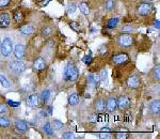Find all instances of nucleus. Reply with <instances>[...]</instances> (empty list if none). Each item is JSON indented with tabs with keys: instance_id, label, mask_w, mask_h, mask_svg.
Segmentation results:
<instances>
[{
	"instance_id": "nucleus-1",
	"label": "nucleus",
	"mask_w": 160,
	"mask_h": 139,
	"mask_svg": "<svg viewBox=\"0 0 160 139\" xmlns=\"http://www.w3.org/2000/svg\"><path fill=\"white\" fill-rule=\"evenodd\" d=\"M79 77V70L74 63L69 62L64 68V79L66 81H76Z\"/></svg>"
},
{
	"instance_id": "nucleus-2",
	"label": "nucleus",
	"mask_w": 160,
	"mask_h": 139,
	"mask_svg": "<svg viewBox=\"0 0 160 139\" xmlns=\"http://www.w3.org/2000/svg\"><path fill=\"white\" fill-rule=\"evenodd\" d=\"M118 45L122 48H129L133 44V37L130 33H122L117 39Z\"/></svg>"
},
{
	"instance_id": "nucleus-3",
	"label": "nucleus",
	"mask_w": 160,
	"mask_h": 139,
	"mask_svg": "<svg viewBox=\"0 0 160 139\" xmlns=\"http://www.w3.org/2000/svg\"><path fill=\"white\" fill-rule=\"evenodd\" d=\"M0 53L3 57H10L13 53V43L10 38H4L2 40V43L0 45Z\"/></svg>"
},
{
	"instance_id": "nucleus-4",
	"label": "nucleus",
	"mask_w": 160,
	"mask_h": 139,
	"mask_svg": "<svg viewBox=\"0 0 160 139\" xmlns=\"http://www.w3.org/2000/svg\"><path fill=\"white\" fill-rule=\"evenodd\" d=\"M153 12V4L149 2H142L137 6V13L140 16H148Z\"/></svg>"
},
{
	"instance_id": "nucleus-5",
	"label": "nucleus",
	"mask_w": 160,
	"mask_h": 139,
	"mask_svg": "<svg viewBox=\"0 0 160 139\" xmlns=\"http://www.w3.org/2000/svg\"><path fill=\"white\" fill-rule=\"evenodd\" d=\"M8 66H9L10 71L13 72L14 74H22L26 70V64L22 60L11 61V62L8 64Z\"/></svg>"
},
{
	"instance_id": "nucleus-6",
	"label": "nucleus",
	"mask_w": 160,
	"mask_h": 139,
	"mask_svg": "<svg viewBox=\"0 0 160 139\" xmlns=\"http://www.w3.org/2000/svg\"><path fill=\"white\" fill-rule=\"evenodd\" d=\"M111 61H112V63L115 64V65H122V64H125L126 62L129 61V56L125 53H120L113 56V57L111 58Z\"/></svg>"
},
{
	"instance_id": "nucleus-7",
	"label": "nucleus",
	"mask_w": 160,
	"mask_h": 139,
	"mask_svg": "<svg viewBox=\"0 0 160 139\" xmlns=\"http://www.w3.org/2000/svg\"><path fill=\"white\" fill-rule=\"evenodd\" d=\"M117 106L120 110L128 109L130 106V99L127 95H121L117 99Z\"/></svg>"
},
{
	"instance_id": "nucleus-8",
	"label": "nucleus",
	"mask_w": 160,
	"mask_h": 139,
	"mask_svg": "<svg viewBox=\"0 0 160 139\" xmlns=\"http://www.w3.org/2000/svg\"><path fill=\"white\" fill-rule=\"evenodd\" d=\"M126 84H127V87L130 89H137L139 88V86H140L141 84V79H140V76L137 75V74H133V75L129 76L127 78V81H126Z\"/></svg>"
},
{
	"instance_id": "nucleus-9",
	"label": "nucleus",
	"mask_w": 160,
	"mask_h": 139,
	"mask_svg": "<svg viewBox=\"0 0 160 139\" xmlns=\"http://www.w3.org/2000/svg\"><path fill=\"white\" fill-rule=\"evenodd\" d=\"M11 25V15L8 12H2L0 14V28L6 29Z\"/></svg>"
},
{
	"instance_id": "nucleus-10",
	"label": "nucleus",
	"mask_w": 160,
	"mask_h": 139,
	"mask_svg": "<svg viewBox=\"0 0 160 139\" xmlns=\"http://www.w3.org/2000/svg\"><path fill=\"white\" fill-rule=\"evenodd\" d=\"M13 53L17 60H22L26 56V47L22 44H17L13 48Z\"/></svg>"
},
{
	"instance_id": "nucleus-11",
	"label": "nucleus",
	"mask_w": 160,
	"mask_h": 139,
	"mask_svg": "<svg viewBox=\"0 0 160 139\" xmlns=\"http://www.w3.org/2000/svg\"><path fill=\"white\" fill-rule=\"evenodd\" d=\"M93 106H94V110L97 114H102L106 110V101L102 99H97V100H95Z\"/></svg>"
},
{
	"instance_id": "nucleus-12",
	"label": "nucleus",
	"mask_w": 160,
	"mask_h": 139,
	"mask_svg": "<svg viewBox=\"0 0 160 139\" xmlns=\"http://www.w3.org/2000/svg\"><path fill=\"white\" fill-rule=\"evenodd\" d=\"M14 127L18 133H26L28 131V124L24 120H19V119L15 120Z\"/></svg>"
},
{
	"instance_id": "nucleus-13",
	"label": "nucleus",
	"mask_w": 160,
	"mask_h": 139,
	"mask_svg": "<svg viewBox=\"0 0 160 139\" xmlns=\"http://www.w3.org/2000/svg\"><path fill=\"white\" fill-rule=\"evenodd\" d=\"M32 66H33V70H35V71H42V70L46 68V62L42 57H38L33 61Z\"/></svg>"
},
{
	"instance_id": "nucleus-14",
	"label": "nucleus",
	"mask_w": 160,
	"mask_h": 139,
	"mask_svg": "<svg viewBox=\"0 0 160 139\" xmlns=\"http://www.w3.org/2000/svg\"><path fill=\"white\" fill-rule=\"evenodd\" d=\"M35 29L31 24H25V25H22L19 27V32L24 35H30L32 33H34Z\"/></svg>"
},
{
	"instance_id": "nucleus-15",
	"label": "nucleus",
	"mask_w": 160,
	"mask_h": 139,
	"mask_svg": "<svg viewBox=\"0 0 160 139\" xmlns=\"http://www.w3.org/2000/svg\"><path fill=\"white\" fill-rule=\"evenodd\" d=\"M88 85H89L91 88H95L100 81L99 75H93V74H88Z\"/></svg>"
},
{
	"instance_id": "nucleus-16",
	"label": "nucleus",
	"mask_w": 160,
	"mask_h": 139,
	"mask_svg": "<svg viewBox=\"0 0 160 139\" xmlns=\"http://www.w3.org/2000/svg\"><path fill=\"white\" fill-rule=\"evenodd\" d=\"M117 99H114V97H109V99L106 101V110H108V111L110 112H113L117 110Z\"/></svg>"
},
{
	"instance_id": "nucleus-17",
	"label": "nucleus",
	"mask_w": 160,
	"mask_h": 139,
	"mask_svg": "<svg viewBox=\"0 0 160 139\" xmlns=\"http://www.w3.org/2000/svg\"><path fill=\"white\" fill-rule=\"evenodd\" d=\"M27 104L30 107H37L40 105V96L38 94H31L27 99Z\"/></svg>"
},
{
	"instance_id": "nucleus-18",
	"label": "nucleus",
	"mask_w": 160,
	"mask_h": 139,
	"mask_svg": "<svg viewBox=\"0 0 160 139\" xmlns=\"http://www.w3.org/2000/svg\"><path fill=\"white\" fill-rule=\"evenodd\" d=\"M149 111L152 115H158L160 112V102L159 100H154L153 102L149 104Z\"/></svg>"
},
{
	"instance_id": "nucleus-19",
	"label": "nucleus",
	"mask_w": 160,
	"mask_h": 139,
	"mask_svg": "<svg viewBox=\"0 0 160 139\" xmlns=\"http://www.w3.org/2000/svg\"><path fill=\"white\" fill-rule=\"evenodd\" d=\"M13 19L15 20L16 24H22V20H24V13H22V10H15L13 12Z\"/></svg>"
},
{
	"instance_id": "nucleus-20",
	"label": "nucleus",
	"mask_w": 160,
	"mask_h": 139,
	"mask_svg": "<svg viewBox=\"0 0 160 139\" xmlns=\"http://www.w3.org/2000/svg\"><path fill=\"white\" fill-rule=\"evenodd\" d=\"M118 24H120V19L118 17H113V18H111L107 22V28L113 29V28H117Z\"/></svg>"
},
{
	"instance_id": "nucleus-21",
	"label": "nucleus",
	"mask_w": 160,
	"mask_h": 139,
	"mask_svg": "<svg viewBox=\"0 0 160 139\" xmlns=\"http://www.w3.org/2000/svg\"><path fill=\"white\" fill-rule=\"evenodd\" d=\"M79 103V96L77 93H73L68 96V104L72 105V106H75Z\"/></svg>"
},
{
	"instance_id": "nucleus-22",
	"label": "nucleus",
	"mask_w": 160,
	"mask_h": 139,
	"mask_svg": "<svg viewBox=\"0 0 160 139\" xmlns=\"http://www.w3.org/2000/svg\"><path fill=\"white\" fill-rule=\"evenodd\" d=\"M78 8L79 10L83 13L84 15H89L90 13V8H89V4L87 3V2H80L78 4Z\"/></svg>"
},
{
	"instance_id": "nucleus-23",
	"label": "nucleus",
	"mask_w": 160,
	"mask_h": 139,
	"mask_svg": "<svg viewBox=\"0 0 160 139\" xmlns=\"http://www.w3.org/2000/svg\"><path fill=\"white\" fill-rule=\"evenodd\" d=\"M11 125V121L10 119H8L7 117H3V116H0V127L2 128H7Z\"/></svg>"
},
{
	"instance_id": "nucleus-24",
	"label": "nucleus",
	"mask_w": 160,
	"mask_h": 139,
	"mask_svg": "<svg viewBox=\"0 0 160 139\" xmlns=\"http://www.w3.org/2000/svg\"><path fill=\"white\" fill-rule=\"evenodd\" d=\"M50 125H51V127H52V130H55V131H59V130H61L62 127H64L63 122H61V121H59V120H53Z\"/></svg>"
},
{
	"instance_id": "nucleus-25",
	"label": "nucleus",
	"mask_w": 160,
	"mask_h": 139,
	"mask_svg": "<svg viewBox=\"0 0 160 139\" xmlns=\"http://www.w3.org/2000/svg\"><path fill=\"white\" fill-rule=\"evenodd\" d=\"M114 6H115V1L114 0H106L105 1V9L106 11L110 12L114 9Z\"/></svg>"
},
{
	"instance_id": "nucleus-26",
	"label": "nucleus",
	"mask_w": 160,
	"mask_h": 139,
	"mask_svg": "<svg viewBox=\"0 0 160 139\" xmlns=\"http://www.w3.org/2000/svg\"><path fill=\"white\" fill-rule=\"evenodd\" d=\"M52 33V28L49 27V26H46V27H44L42 30H41V34L43 35V37L47 38L49 37V35Z\"/></svg>"
},
{
	"instance_id": "nucleus-27",
	"label": "nucleus",
	"mask_w": 160,
	"mask_h": 139,
	"mask_svg": "<svg viewBox=\"0 0 160 139\" xmlns=\"http://www.w3.org/2000/svg\"><path fill=\"white\" fill-rule=\"evenodd\" d=\"M0 85H1L3 88H10V86H11L10 81L8 80L6 78V76H3V75H0Z\"/></svg>"
},
{
	"instance_id": "nucleus-28",
	"label": "nucleus",
	"mask_w": 160,
	"mask_h": 139,
	"mask_svg": "<svg viewBox=\"0 0 160 139\" xmlns=\"http://www.w3.org/2000/svg\"><path fill=\"white\" fill-rule=\"evenodd\" d=\"M41 97H42V101L44 103H46L49 100V97H50V91L48 89H46V90H44V91L42 92V95H41Z\"/></svg>"
},
{
	"instance_id": "nucleus-29",
	"label": "nucleus",
	"mask_w": 160,
	"mask_h": 139,
	"mask_svg": "<svg viewBox=\"0 0 160 139\" xmlns=\"http://www.w3.org/2000/svg\"><path fill=\"white\" fill-rule=\"evenodd\" d=\"M11 2H12V0H0V11L7 9V8L11 4Z\"/></svg>"
},
{
	"instance_id": "nucleus-30",
	"label": "nucleus",
	"mask_w": 160,
	"mask_h": 139,
	"mask_svg": "<svg viewBox=\"0 0 160 139\" xmlns=\"http://www.w3.org/2000/svg\"><path fill=\"white\" fill-rule=\"evenodd\" d=\"M43 130H44V132L47 134V135H49V136L51 135V134H52V127H51V125H50L49 122L45 123V125H44Z\"/></svg>"
},
{
	"instance_id": "nucleus-31",
	"label": "nucleus",
	"mask_w": 160,
	"mask_h": 139,
	"mask_svg": "<svg viewBox=\"0 0 160 139\" xmlns=\"http://www.w3.org/2000/svg\"><path fill=\"white\" fill-rule=\"evenodd\" d=\"M153 76H154L155 80H159V78H160V68L159 66H156V68L153 70Z\"/></svg>"
},
{
	"instance_id": "nucleus-32",
	"label": "nucleus",
	"mask_w": 160,
	"mask_h": 139,
	"mask_svg": "<svg viewBox=\"0 0 160 139\" xmlns=\"http://www.w3.org/2000/svg\"><path fill=\"white\" fill-rule=\"evenodd\" d=\"M69 27L72 28V29L74 30V31L76 32H80V27H79V24L76 22H71L69 23Z\"/></svg>"
},
{
	"instance_id": "nucleus-33",
	"label": "nucleus",
	"mask_w": 160,
	"mask_h": 139,
	"mask_svg": "<svg viewBox=\"0 0 160 139\" xmlns=\"http://www.w3.org/2000/svg\"><path fill=\"white\" fill-rule=\"evenodd\" d=\"M8 111H9V107H8L7 105L2 104V103H0V116L7 114Z\"/></svg>"
},
{
	"instance_id": "nucleus-34",
	"label": "nucleus",
	"mask_w": 160,
	"mask_h": 139,
	"mask_svg": "<svg viewBox=\"0 0 160 139\" xmlns=\"http://www.w3.org/2000/svg\"><path fill=\"white\" fill-rule=\"evenodd\" d=\"M99 77H100V80L104 81V82H107V70H102L99 74Z\"/></svg>"
},
{
	"instance_id": "nucleus-35",
	"label": "nucleus",
	"mask_w": 160,
	"mask_h": 139,
	"mask_svg": "<svg viewBox=\"0 0 160 139\" xmlns=\"http://www.w3.org/2000/svg\"><path fill=\"white\" fill-rule=\"evenodd\" d=\"M108 53V46L107 45H102L99 48V54L102 56H105Z\"/></svg>"
},
{
	"instance_id": "nucleus-36",
	"label": "nucleus",
	"mask_w": 160,
	"mask_h": 139,
	"mask_svg": "<svg viewBox=\"0 0 160 139\" xmlns=\"http://www.w3.org/2000/svg\"><path fill=\"white\" fill-rule=\"evenodd\" d=\"M115 135H117V138H127L129 134L128 132H118Z\"/></svg>"
},
{
	"instance_id": "nucleus-37",
	"label": "nucleus",
	"mask_w": 160,
	"mask_h": 139,
	"mask_svg": "<svg viewBox=\"0 0 160 139\" xmlns=\"http://www.w3.org/2000/svg\"><path fill=\"white\" fill-rule=\"evenodd\" d=\"M76 11V4L75 3H69L68 6V13H74Z\"/></svg>"
},
{
	"instance_id": "nucleus-38",
	"label": "nucleus",
	"mask_w": 160,
	"mask_h": 139,
	"mask_svg": "<svg viewBox=\"0 0 160 139\" xmlns=\"http://www.w3.org/2000/svg\"><path fill=\"white\" fill-rule=\"evenodd\" d=\"M83 60V62L87 64V65H90V64L92 63V57L91 56H84V58L82 59Z\"/></svg>"
},
{
	"instance_id": "nucleus-39",
	"label": "nucleus",
	"mask_w": 160,
	"mask_h": 139,
	"mask_svg": "<svg viewBox=\"0 0 160 139\" xmlns=\"http://www.w3.org/2000/svg\"><path fill=\"white\" fill-rule=\"evenodd\" d=\"M131 31H132V27L129 26V25L125 26V27L122 29V32H124V33H130Z\"/></svg>"
},
{
	"instance_id": "nucleus-40",
	"label": "nucleus",
	"mask_w": 160,
	"mask_h": 139,
	"mask_svg": "<svg viewBox=\"0 0 160 139\" xmlns=\"http://www.w3.org/2000/svg\"><path fill=\"white\" fill-rule=\"evenodd\" d=\"M62 137L65 138V139H71V138H74V134L72 132H65L62 135Z\"/></svg>"
},
{
	"instance_id": "nucleus-41",
	"label": "nucleus",
	"mask_w": 160,
	"mask_h": 139,
	"mask_svg": "<svg viewBox=\"0 0 160 139\" xmlns=\"http://www.w3.org/2000/svg\"><path fill=\"white\" fill-rule=\"evenodd\" d=\"M111 132H102L99 134V138H110Z\"/></svg>"
},
{
	"instance_id": "nucleus-42",
	"label": "nucleus",
	"mask_w": 160,
	"mask_h": 139,
	"mask_svg": "<svg viewBox=\"0 0 160 139\" xmlns=\"http://www.w3.org/2000/svg\"><path fill=\"white\" fill-rule=\"evenodd\" d=\"M8 104H9L11 107H17L20 105V103L19 102H14V101H11V100H10V101H8Z\"/></svg>"
},
{
	"instance_id": "nucleus-43",
	"label": "nucleus",
	"mask_w": 160,
	"mask_h": 139,
	"mask_svg": "<svg viewBox=\"0 0 160 139\" xmlns=\"http://www.w3.org/2000/svg\"><path fill=\"white\" fill-rule=\"evenodd\" d=\"M49 1H50V0H43V1L40 3V6H41V7H45V6H47L48 2H49Z\"/></svg>"
},
{
	"instance_id": "nucleus-44",
	"label": "nucleus",
	"mask_w": 160,
	"mask_h": 139,
	"mask_svg": "<svg viewBox=\"0 0 160 139\" xmlns=\"http://www.w3.org/2000/svg\"><path fill=\"white\" fill-rule=\"evenodd\" d=\"M154 26L157 28V29H159L160 28V26H159V20H155V23H154Z\"/></svg>"
},
{
	"instance_id": "nucleus-45",
	"label": "nucleus",
	"mask_w": 160,
	"mask_h": 139,
	"mask_svg": "<svg viewBox=\"0 0 160 139\" xmlns=\"http://www.w3.org/2000/svg\"><path fill=\"white\" fill-rule=\"evenodd\" d=\"M89 121H90V122H95V121H96V118H95V116H92V117H90Z\"/></svg>"
},
{
	"instance_id": "nucleus-46",
	"label": "nucleus",
	"mask_w": 160,
	"mask_h": 139,
	"mask_svg": "<svg viewBox=\"0 0 160 139\" xmlns=\"http://www.w3.org/2000/svg\"><path fill=\"white\" fill-rule=\"evenodd\" d=\"M102 132H111V130L109 127H102Z\"/></svg>"
},
{
	"instance_id": "nucleus-47",
	"label": "nucleus",
	"mask_w": 160,
	"mask_h": 139,
	"mask_svg": "<svg viewBox=\"0 0 160 139\" xmlns=\"http://www.w3.org/2000/svg\"><path fill=\"white\" fill-rule=\"evenodd\" d=\"M51 109H52V107H48V112H49V115H51Z\"/></svg>"
},
{
	"instance_id": "nucleus-48",
	"label": "nucleus",
	"mask_w": 160,
	"mask_h": 139,
	"mask_svg": "<svg viewBox=\"0 0 160 139\" xmlns=\"http://www.w3.org/2000/svg\"><path fill=\"white\" fill-rule=\"evenodd\" d=\"M145 1H148V2H151V1H154V0H145Z\"/></svg>"
},
{
	"instance_id": "nucleus-49",
	"label": "nucleus",
	"mask_w": 160,
	"mask_h": 139,
	"mask_svg": "<svg viewBox=\"0 0 160 139\" xmlns=\"http://www.w3.org/2000/svg\"><path fill=\"white\" fill-rule=\"evenodd\" d=\"M0 45H1V42H0Z\"/></svg>"
}]
</instances>
